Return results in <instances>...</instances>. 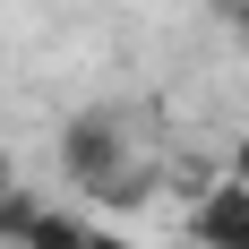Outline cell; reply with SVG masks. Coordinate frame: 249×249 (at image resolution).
<instances>
[{"label":"cell","mask_w":249,"mask_h":249,"mask_svg":"<svg viewBox=\"0 0 249 249\" xmlns=\"http://www.w3.org/2000/svg\"><path fill=\"white\" fill-rule=\"evenodd\" d=\"M60 163H69V180H86L103 206H129L146 189L138 172H121V129L103 121V112H77V121L60 129Z\"/></svg>","instance_id":"6da1fadb"},{"label":"cell","mask_w":249,"mask_h":249,"mask_svg":"<svg viewBox=\"0 0 249 249\" xmlns=\"http://www.w3.org/2000/svg\"><path fill=\"white\" fill-rule=\"evenodd\" d=\"M189 241L198 249H249V180H215L198 206H189Z\"/></svg>","instance_id":"7a4b0ae2"},{"label":"cell","mask_w":249,"mask_h":249,"mask_svg":"<svg viewBox=\"0 0 249 249\" xmlns=\"http://www.w3.org/2000/svg\"><path fill=\"white\" fill-rule=\"evenodd\" d=\"M86 215H69V206H43V215H35V232H26V249H86Z\"/></svg>","instance_id":"3957f363"},{"label":"cell","mask_w":249,"mask_h":249,"mask_svg":"<svg viewBox=\"0 0 249 249\" xmlns=\"http://www.w3.org/2000/svg\"><path fill=\"white\" fill-rule=\"evenodd\" d=\"M35 215H43V198H35V189H0V249H26Z\"/></svg>","instance_id":"277c9868"},{"label":"cell","mask_w":249,"mask_h":249,"mask_svg":"<svg viewBox=\"0 0 249 249\" xmlns=\"http://www.w3.org/2000/svg\"><path fill=\"white\" fill-rule=\"evenodd\" d=\"M224 26H232V43H249V0H224Z\"/></svg>","instance_id":"5b68a950"},{"label":"cell","mask_w":249,"mask_h":249,"mask_svg":"<svg viewBox=\"0 0 249 249\" xmlns=\"http://www.w3.org/2000/svg\"><path fill=\"white\" fill-rule=\"evenodd\" d=\"M224 172H232V180H249V129L232 138V163H224Z\"/></svg>","instance_id":"8992f818"},{"label":"cell","mask_w":249,"mask_h":249,"mask_svg":"<svg viewBox=\"0 0 249 249\" xmlns=\"http://www.w3.org/2000/svg\"><path fill=\"white\" fill-rule=\"evenodd\" d=\"M86 249H129V241H121L112 224H95V232H86Z\"/></svg>","instance_id":"52a82bcc"},{"label":"cell","mask_w":249,"mask_h":249,"mask_svg":"<svg viewBox=\"0 0 249 249\" xmlns=\"http://www.w3.org/2000/svg\"><path fill=\"white\" fill-rule=\"evenodd\" d=\"M0 189H18V155H9V146H0Z\"/></svg>","instance_id":"ba28073f"}]
</instances>
